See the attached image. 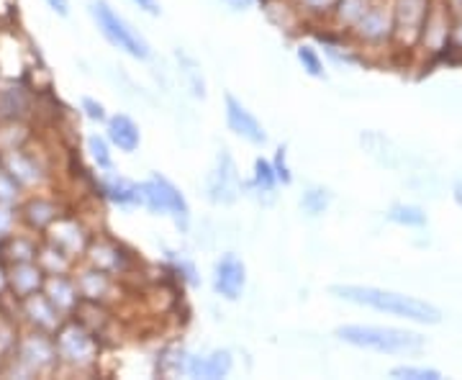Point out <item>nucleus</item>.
I'll list each match as a JSON object with an SVG mask.
<instances>
[{
	"label": "nucleus",
	"mask_w": 462,
	"mask_h": 380,
	"mask_svg": "<svg viewBox=\"0 0 462 380\" xmlns=\"http://www.w3.org/2000/svg\"><path fill=\"white\" fill-rule=\"evenodd\" d=\"M329 293L339 301H346V303L367 306V309H375L380 314L398 316V319L416 321V324H439L442 321V311L430 301L375 288V285H331Z\"/></svg>",
	"instance_id": "1"
},
{
	"label": "nucleus",
	"mask_w": 462,
	"mask_h": 380,
	"mask_svg": "<svg viewBox=\"0 0 462 380\" xmlns=\"http://www.w3.org/2000/svg\"><path fill=\"white\" fill-rule=\"evenodd\" d=\"M337 339L378 355H419L427 348V339L419 331L398 327H375V324H345L334 331Z\"/></svg>",
	"instance_id": "2"
},
{
	"label": "nucleus",
	"mask_w": 462,
	"mask_h": 380,
	"mask_svg": "<svg viewBox=\"0 0 462 380\" xmlns=\"http://www.w3.org/2000/svg\"><path fill=\"white\" fill-rule=\"evenodd\" d=\"M90 16H93L98 32L106 36V42L111 47L129 54L134 60H149L152 57V47H149L147 39L136 32L121 14H116V8H111L108 0H93L90 3Z\"/></svg>",
	"instance_id": "3"
},
{
	"label": "nucleus",
	"mask_w": 462,
	"mask_h": 380,
	"mask_svg": "<svg viewBox=\"0 0 462 380\" xmlns=\"http://www.w3.org/2000/svg\"><path fill=\"white\" fill-rule=\"evenodd\" d=\"M136 193H139V203L152 211V214H167L172 216L178 224H188L190 218V206L182 196L180 190L172 185V182L162 178V175H152L149 181L139 182L136 185Z\"/></svg>",
	"instance_id": "4"
},
{
	"label": "nucleus",
	"mask_w": 462,
	"mask_h": 380,
	"mask_svg": "<svg viewBox=\"0 0 462 380\" xmlns=\"http://www.w3.org/2000/svg\"><path fill=\"white\" fill-rule=\"evenodd\" d=\"M54 349H57V357L65 360L67 365H75V367H88V365L96 363V339L93 334L80 327V324H65L60 327L57 337H54Z\"/></svg>",
	"instance_id": "5"
},
{
	"label": "nucleus",
	"mask_w": 462,
	"mask_h": 380,
	"mask_svg": "<svg viewBox=\"0 0 462 380\" xmlns=\"http://www.w3.org/2000/svg\"><path fill=\"white\" fill-rule=\"evenodd\" d=\"M430 16V0H396L393 5V36L403 44L421 39L424 21Z\"/></svg>",
	"instance_id": "6"
},
{
	"label": "nucleus",
	"mask_w": 462,
	"mask_h": 380,
	"mask_svg": "<svg viewBox=\"0 0 462 380\" xmlns=\"http://www.w3.org/2000/svg\"><path fill=\"white\" fill-rule=\"evenodd\" d=\"M245 285H247V267L245 263L229 252L224 255L214 267V291L226 301H236V298L245 293Z\"/></svg>",
	"instance_id": "7"
},
{
	"label": "nucleus",
	"mask_w": 462,
	"mask_h": 380,
	"mask_svg": "<svg viewBox=\"0 0 462 380\" xmlns=\"http://www.w3.org/2000/svg\"><path fill=\"white\" fill-rule=\"evenodd\" d=\"M226 124H229L231 132L236 134V136H242L249 144L263 147L264 142H267L263 124L257 121V116L249 111L242 100H236L234 96H226Z\"/></svg>",
	"instance_id": "8"
},
{
	"label": "nucleus",
	"mask_w": 462,
	"mask_h": 380,
	"mask_svg": "<svg viewBox=\"0 0 462 380\" xmlns=\"http://www.w3.org/2000/svg\"><path fill=\"white\" fill-rule=\"evenodd\" d=\"M355 33L367 42V44H383V42H391L393 39V11H385V8H367L360 21L352 26Z\"/></svg>",
	"instance_id": "9"
},
{
	"label": "nucleus",
	"mask_w": 462,
	"mask_h": 380,
	"mask_svg": "<svg viewBox=\"0 0 462 380\" xmlns=\"http://www.w3.org/2000/svg\"><path fill=\"white\" fill-rule=\"evenodd\" d=\"M54 360H57L54 342H50L44 334H33L29 339H23L21 348H18V363H21V370L26 375L50 367V365H54Z\"/></svg>",
	"instance_id": "10"
},
{
	"label": "nucleus",
	"mask_w": 462,
	"mask_h": 380,
	"mask_svg": "<svg viewBox=\"0 0 462 380\" xmlns=\"http://www.w3.org/2000/svg\"><path fill=\"white\" fill-rule=\"evenodd\" d=\"M236 190H239V175H236V167L231 162L229 154H221L218 157V167L211 172V181H208V193L214 203H231L236 199Z\"/></svg>",
	"instance_id": "11"
},
{
	"label": "nucleus",
	"mask_w": 462,
	"mask_h": 380,
	"mask_svg": "<svg viewBox=\"0 0 462 380\" xmlns=\"http://www.w3.org/2000/svg\"><path fill=\"white\" fill-rule=\"evenodd\" d=\"M231 370V355L226 349H216L211 355H188L185 375L190 378H224Z\"/></svg>",
	"instance_id": "12"
},
{
	"label": "nucleus",
	"mask_w": 462,
	"mask_h": 380,
	"mask_svg": "<svg viewBox=\"0 0 462 380\" xmlns=\"http://www.w3.org/2000/svg\"><path fill=\"white\" fill-rule=\"evenodd\" d=\"M50 239L51 247H57L62 255H67V257H75L78 252H83L85 242H88L85 229L78 221H72V218H57V221L51 224Z\"/></svg>",
	"instance_id": "13"
},
{
	"label": "nucleus",
	"mask_w": 462,
	"mask_h": 380,
	"mask_svg": "<svg viewBox=\"0 0 462 380\" xmlns=\"http://www.w3.org/2000/svg\"><path fill=\"white\" fill-rule=\"evenodd\" d=\"M44 281H47L44 278V267H39L33 260H29V263H16L14 270H11V275H8V285L14 288V293L18 298L39 293L44 288Z\"/></svg>",
	"instance_id": "14"
},
{
	"label": "nucleus",
	"mask_w": 462,
	"mask_h": 380,
	"mask_svg": "<svg viewBox=\"0 0 462 380\" xmlns=\"http://www.w3.org/2000/svg\"><path fill=\"white\" fill-rule=\"evenodd\" d=\"M23 311L39 329H60V309L44 293H32V296L23 298Z\"/></svg>",
	"instance_id": "15"
},
{
	"label": "nucleus",
	"mask_w": 462,
	"mask_h": 380,
	"mask_svg": "<svg viewBox=\"0 0 462 380\" xmlns=\"http://www.w3.org/2000/svg\"><path fill=\"white\" fill-rule=\"evenodd\" d=\"M108 142L126 154L136 152L139 142H142V134H139V126L134 124V118H129L126 114H116V116L108 118Z\"/></svg>",
	"instance_id": "16"
},
{
	"label": "nucleus",
	"mask_w": 462,
	"mask_h": 380,
	"mask_svg": "<svg viewBox=\"0 0 462 380\" xmlns=\"http://www.w3.org/2000/svg\"><path fill=\"white\" fill-rule=\"evenodd\" d=\"M44 288H47L44 296L50 298L60 311H72V309L78 306V301H80L78 285H72L69 281H65L62 275H51V278H47V281H44Z\"/></svg>",
	"instance_id": "17"
},
{
	"label": "nucleus",
	"mask_w": 462,
	"mask_h": 380,
	"mask_svg": "<svg viewBox=\"0 0 462 380\" xmlns=\"http://www.w3.org/2000/svg\"><path fill=\"white\" fill-rule=\"evenodd\" d=\"M78 293L88 301H103V298L111 293V281H108V273L106 270H88L78 278Z\"/></svg>",
	"instance_id": "18"
},
{
	"label": "nucleus",
	"mask_w": 462,
	"mask_h": 380,
	"mask_svg": "<svg viewBox=\"0 0 462 380\" xmlns=\"http://www.w3.org/2000/svg\"><path fill=\"white\" fill-rule=\"evenodd\" d=\"M5 170L16 178L18 182H23V185H29V182H39L42 181V170L39 165L33 162L32 157H26L23 152H11V154H5Z\"/></svg>",
	"instance_id": "19"
},
{
	"label": "nucleus",
	"mask_w": 462,
	"mask_h": 380,
	"mask_svg": "<svg viewBox=\"0 0 462 380\" xmlns=\"http://www.w3.org/2000/svg\"><path fill=\"white\" fill-rule=\"evenodd\" d=\"M23 216H26V221L32 224L33 229H50L51 224L60 218V209L51 203V200L44 199H33L26 203V209H23Z\"/></svg>",
	"instance_id": "20"
},
{
	"label": "nucleus",
	"mask_w": 462,
	"mask_h": 380,
	"mask_svg": "<svg viewBox=\"0 0 462 380\" xmlns=\"http://www.w3.org/2000/svg\"><path fill=\"white\" fill-rule=\"evenodd\" d=\"M29 111V96L21 88H5L0 90V116L18 118Z\"/></svg>",
	"instance_id": "21"
},
{
	"label": "nucleus",
	"mask_w": 462,
	"mask_h": 380,
	"mask_svg": "<svg viewBox=\"0 0 462 380\" xmlns=\"http://www.w3.org/2000/svg\"><path fill=\"white\" fill-rule=\"evenodd\" d=\"M93 263L106 273H116V270H124L126 267V255H121V249L108 242H100L93 247Z\"/></svg>",
	"instance_id": "22"
},
{
	"label": "nucleus",
	"mask_w": 462,
	"mask_h": 380,
	"mask_svg": "<svg viewBox=\"0 0 462 380\" xmlns=\"http://www.w3.org/2000/svg\"><path fill=\"white\" fill-rule=\"evenodd\" d=\"M388 218L398 224V227H427V214H424V209H419V206H411V203H396V206H391V211H388Z\"/></svg>",
	"instance_id": "23"
},
{
	"label": "nucleus",
	"mask_w": 462,
	"mask_h": 380,
	"mask_svg": "<svg viewBox=\"0 0 462 380\" xmlns=\"http://www.w3.org/2000/svg\"><path fill=\"white\" fill-rule=\"evenodd\" d=\"M106 193H108V199L114 200V203H118V206H132V203H139L136 185L126 181V178H114V181L106 182Z\"/></svg>",
	"instance_id": "24"
},
{
	"label": "nucleus",
	"mask_w": 462,
	"mask_h": 380,
	"mask_svg": "<svg viewBox=\"0 0 462 380\" xmlns=\"http://www.w3.org/2000/svg\"><path fill=\"white\" fill-rule=\"evenodd\" d=\"M365 11H367V0H337L334 5V14L345 26H355Z\"/></svg>",
	"instance_id": "25"
},
{
	"label": "nucleus",
	"mask_w": 462,
	"mask_h": 380,
	"mask_svg": "<svg viewBox=\"0 0 462 380\" xmlns=\"http://www.w3.org/2000/svg\"><path fill=\"white\" fill-rule=\"evenodd\" d=\"M329 200H331L329 190H324V188H311V190H306V193H303V199H300V209H303L309 216H319L327 211Z\"/></svg>",
	"instance_id": "26"
},
{
	"label": "nucleus",
	"mask_w": 462,
	"mask_h": 380,
	"mask_svg": "<svg viewBox=\"0 0 462 380\" xmlns=\"http://www.w3.org/2000/svg\"><path fill=\"white\" fill-rule=\"evenodd\" d=\"M254 188H257V193H275V188H278V175L267 160L254 162Z\"/></svg>",
	"instance_id": "27"
},
{
	"label": "nucleus",
	"mask_w": 462,
	"mask_h": 380,
	"mask_svg": "<svg viewBox=\"0 0 462 380\" xmlns=\"http://www.w3.org/2000/svg\"><path fill=\"white\" fill-rule=\"evenodd\" d=\"M391 378L396 380H442V373L434 367H416V365H398L391 370Z\"/></svg>",
	"instance_id": "28"
},
{
	"label": "nucleus",
	"mask_w": 462,
	"mask_h": 380,
	"mask_svg": "<svg viewBox=\"0 0 462 380\" xmlns=\"http://www.w3.org/2000/svg\"><path fill=\"white\" fill-rule=\"evenodd\" d=\"M88 149H90V154H93V160L98 162L100 170H111V167H114L111 152H108V142H106L103 136H98V134L88 136Z\"/></svg>",
	"instance_id": "29"
},
{
	"label": "nucleus",
	"mask_w": 462,
	"mask_h": 380,
	"mask_svg": "<svg viewBox=\"0 0 462 380\" xmlns=\"http://www.w3.org/2000/svg\"><path fill=\"white\" fill-rule=\"evenodd\" d=\"M298 60L311 78H324V65H321V57L316 54L314 47H298Z\"/></svg>",
	"instance_id": "30"
},
{
	"label": "nucleus",
	"mask_w": 462,
	"mask_h": 380,
	"mask_svg": "<svg viewBox=\"0 0 462 380\" xmlns=\"http://www.w3.org/2000/svg\"><path fill=\"white\" fill-rule=\"evenodd\" d=\"M18 193H21V182L5 170V167H0V203H14L18 199Z\"/></svg>",
	"instance_id": "31"
},
{
	"label": "nucleus",
	"mask_w": 462,
	"mask_h": 380,
	"mask_svg": "<svg viewBox=\"0 0 462 380\" xmlns=\"http://www.w3.org/2000/svg\"><path fill=\"white\" fill-rule=\"evenodd\" d=\"M306 11H311V14H329L334 11V5H337V0H298Z\"/></svg>",
	"instance_id": "32"
},
{
	"label": "nucleus",
	"mask_w": 462,
	"mask_h": 380,
	"mask_svg": "<svg viewBox=\"0 0 462 380\" xmlns=\"http://www.w3.org/2000/svg\"><path fill=\"white\" fill-rule=\"evenodd\" d=\"M11 227H14V211L5 203H0V242L11 234Z\"/></svg>",
	"instance_id": "33"
},
{
	"label": "nucleus",
	"mask_w": 462,
	"mask_h": 380,
	"mask_svg": "<svg viewBox=\"0 0 462 380\" xmlns=\"http://www.w3.org/2000/svg\"><path fill=\"white\" fill-rule=\"evenodd\" d=\"M83 108L88 118H93V121H106V108H103V103L93 98H83Z\"/></svg>",
	"instance_id": "34"
},
{
	"label": "nucleus",
	"mask_w": 462,
	"mask_h": 380,
	"mask_svg": "<svg viewBox=\"0 0 462 380\" xmlns=\"http://www.w3.org/2000/svg\"><path fill=\"white\" fill-rule=\"evenodd\" d=\"M273 170H275V175H278V181L282 182H291V172H288V165H285V149H278V157H275V162H273Z\"/></svg>",
	"instance_id": "35"
},
{
	"label": "nucleus",
	"mask_w": 462,
	"mask_h": 380,
	"mask_svg": "<svg viewBox=\"0 0 462 380\" xmlns=\"http://www.w3.org/2000/svg\"><path fill=\"white\" fill-rule=\"evenodd\" d=\"M132 3L134 5H139V8H142L144 14H149V16H160V11H162L157 0H132Z\"/></svg>",
	"instance_id": "36"
},
{
	"label": "nucleus",
	"mask_w": 462,
	"mask_h": 380,
	"mask_svg": "<svg viewBox=\"0 0 462 380\" xmlns=\"http://www.w3.org/2000/svg\"><path fill=\"white\" fill-rule=\"evenodd\" d=\"M47 5L57 16H69V3L67 0H47Z\"/></svg>",
	"instance_id": "37"
},
{
	"label": "nucleus",
	"mask_w": 462,
	"mask_h": 380,
	"mask_svg": "<svg viewBox=\"0 0 462 380\" xmlns=\"http://www.w3.org/2000/svg\"><path fill=\"white\" fill-rule=\"evenodd\" d=\"M226 5H231L234 11H247V8H252V3L254 0H224Z\"/></svg>",
	"instance_id": "38"
},
{
	"label": "nucleus",
	"mask_w": 462,
	"mask_h": 380,
	"mask_svg": "<svg viewBox=\"0 0 462 380\" xmlns=\"http://www.w3.org/2000/svg\"><path fill=\"white\" fill-rule=\"evenodd\" d=\"M5 285H8V275H5V273H3V267H0V291H3Z\"/></svg>",
	"instance_id": "39"
},
{
	"label": "nucleus",
	"mask_w": 462,
	"mask_h": 380,
	"mask_svg": "<svg viewBox=\"0 0 462 380\" xmlns=\"http://www.w3.org/2000/svg\"><path fill=\"white\" fill-rule=\"evenodd\" d=\"M457 200L462 203V185H457Z\"/></svg>",
	"instance_id": "40"
}]
</instances>
